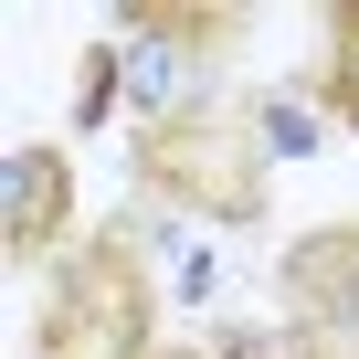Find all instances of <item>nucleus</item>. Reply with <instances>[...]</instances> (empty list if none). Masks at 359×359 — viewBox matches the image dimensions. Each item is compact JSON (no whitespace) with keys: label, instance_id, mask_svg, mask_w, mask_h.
<instances>
[{"label":"nucleus","instance_id":"obj_6","mask_svg":"<svg viewBox=\"0 0 359 359\" xmlns=\"http://www.w3.org/2000/svg\"><path fill=\"white\" fill-rule=\"evenodd\" d=\"M317 106L359 137V0H338L327 11V64H317Z\"/></svg>","mask_w":359,"mask_h":359},{"label":"nucleus","instance_id":"obj_8","mask_svg":"<svg viewBox=\"0 0 359 359\" xmlns=\"http://www.w3.org/2000/svg\"><path fill=\"white\" fill-rule=\"evenodd\" d=\"M180 359H254V348H243V338H233V348H180Z\"/></svg>","mask_w":359,"mask_h":359},{"label":"nucleus","instance_id":"obj_7","mask_svg":"<svg viewBox=\"0 0 359 359\" xmlns=\"http://www.w3.org/2000/svg\"><path fill=\"white\" fill-rule=\"evenodd\" d=\"M116 106V53H85V116Z\"/></svg>","mask_w":359,"mask_h":359},{"label":"nucleus","instance_id":"obj_4","mask_svg":"<svg viewBox=\"0 0 359 359\" xmlns=\"http://www.w3.org/2000/svg\"><path fill=\"white\" fill-rule=\"evenodd\" d=\"M64 222H74V158L64 148H22L11 158V212H0V254L32 264L43 243H64Z\"/></svg>","mask_w":359,"mask_h":359},{"label":"nucleus","instance_id":"obj_3","mask_svg":"<svg viewBox=\"0 0 359 359\" xmlns=\"http://www.w3.org/2000/svg\"><path fill=\"white\" fill-rule=\"evenodd\" d=\"M285 359H359V222L285 254Z\"/></svg>","mask_w":359,"mask_h":359},{"label":"nucleus","instance_id":"obj_5","mask_svg":"<svg viewBox=\"0 0 359 359\" xmlns=\"http://www.w3.org/2000/svg\"><path fill=\"white\" fill-rule=\"evenodd\" d=\"M127 32L137 43H158V53H180V64H212V53H233L243 43V11L222 0H127Z\"/></svg>","mask_w":359,"mask_h":359},{"label":"nucleus","instance_id":"obj_2","mask_svg":"<svg viewBox=\"0 0 359 359\" xmlns=\"http://www.w3.org/2000/svg\"><path fill=\"white\" fill-rule=\"evenodd\" d=\"M158 338V285H148V254L127 222L85 233L53 275V306H43V359H148Z\"/></svg>","mask_w":359,"mask_h":359},{"label":"nucleus","instance_id":"obj_1","mask_svg":"<svg viewBox=\"0 0 359 359\" xmlns=\"http://www.w3.org/2000/svg\"><path fill=\"white\" fill-rule=\"evenodd\" d=\"M137 191L201 222H264L275 180H264V137L243 106H169L158 127H137Z\"/></svg>","mask_w":359,"mask_h":359}]
</instances>
